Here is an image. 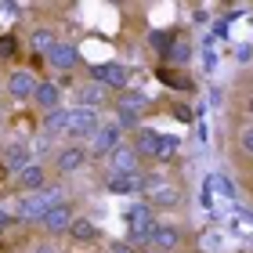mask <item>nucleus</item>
<instances>
[{"label": "nucleus", "mask_w": 253, "mask_h": 253, "mask_svg": "<svg viewBox=\"0 0 253 253\" xmlns=\"http://www.w3.org/2000/svg\"><path fill=\"white\" fill-rule=\"evenodd\" d=\"M126 224H130V228H148V224H156L152 206H148V203H134V206H126Z\"/></svg>", "instance_id": "aec40b11"}, {"label": "nucleus", "mask_w": 253, "mask_h": 253, "mask_svg": "<svg viewBox=\"0 0 253 253\" xmlns=\"http://www.w3.org/2000/svg\"><path fill=\"white\" fill-rule=\"evenodd\" d=\"M47 65H51V69H58V73H73V69L80 65L76 43H65V40H58V43H54V47L47 51Z\"/></svg>", "instance_id": "6e6552de"}, {"label": "nucleus", "mask_w": 253, "mask_h": 253, "mask_svg": "<svg viewBox=\"0 0 253 253\" xmlns=\"http://www.w3.org/2000/svg\"><path fill=\"white\" fill-rule=\"evenodd\" d=\"M141 253H159V250H141Z\"/></svg>", "instance_id": "7c9ffc66"}, {"label": "nucleus", "mask_w": 253, "mask_h": 253, "mask_svg": "<svg viewBox=\"0 0 253 253\" xmlns=\"http://www.w3.org/2000/svg\"><path fill=\"white\" fill-rule=\"evenodd\" d=\"M94 84H101L105 90H130V69L120 65V62H105V65H94L90 69Z\"/></svg>", "instance_id": "7ed1b4c3"}, {"label": "nucleus", "mask_w": 253, "mask_h": 253, "mask_svg": "<svg viewBox=\"0 0 253 253\" xmlns=\"http://www.w3.org/2000/svg\"><path fill=\"white\" fill-rule=\"evenodd\" d=\"M11 221H15V217H11V213H7V210H0V228H7V224H11Z\"/></svg>", "instance_id": "c85d7f7f"}, {"label": "nucleus", "mask_w": 253, "mask_h": 253, "mask_svg": "<svg viewBox=\"0 0 253 253\" xmlns=\"http://www.w3.org/2000/svg\"><path fill=\"white\" fill-rule=\"evenodd\" d=\"M26 163H33V159H29V145H26V141H11V145L4 148V170L18 174Z\"/></svg>", "instance_id": "4468645a"}, {"label": "nucleus", "mask_w": 253, "mask_h": 253, "mask_svg": "<svg viewBox=\"0 0 253 253\" xmlns=\"http://www.w3.org/2000/svg\"><path fill=\"white\" fill-rule=\"evenodd\" d=\"M177 243H181V232H177L174 224H152V243H148L152 250L167 253V250H174Z\"/></svg>", "instance_id": "ddd939ff"}, {"label": "nucleus", "mask_w": 253, "mask_h": 253, "mask_svg": "<svg viewBox=\"0 0 253 253\" xmlns=\"http://www.w3.org/2000/svg\"><path fill=\"white\" fill-rule=\"evenodd\" d=\"M156 145H159V134L156 130H148V126H141V130L134 134V152H137V159L141 156H156Z\"/></svg>", "instance_id": "a211bd4d"}, {"label": "nucleus", "mask_w": 253, "mask_h": 253, "mask_svg": "<svg viewBox=\"0 0 253 253\" xmlns=\"http://www.w3.org/2000/svg\"><path fill=\"white\" fill-rule=\"evenodd\" d=\"M65 126H69V109H51V112H43V134H47V137L65 134Z\"/></svg>", "instance_id": "6ab92c4d"}, {"label": "nucleus", "mask_w": 253, "mask_h": 253, "mask_svg": "<svg viewBox=\"0 0 253 253\" xmlns=\"http://www.w3.org/2000/svg\"><path fill=\"white\" fill-rule=\"evenodd\" d=\"M167 58H170V62H177V65H185V62H188V43H170Z\"/></svg>", "instance_id": "b1692460"}, {"label": "nucleus", "mask_w": 253, "mask_h": 253, "mask_svg": "<svg viewBox=\"0 0 253 253\" xmlns=\"http://www.w3.org/2000/svg\"><path fill=\"white\" fill-rule=\"evenodd\" d=\"M170 40H174L170 33H152V47H156L159 54H167V51H170Z\"/></svg>", "instance_id": "393cba45"}, {"label": "nucleus", "mask_w": 253, "mask_h": 253, "mask_svg": "<svg viewBox=\"0 0 253 253\" xmlns=\"http://www.w3.org/2000/svg\"><path fill=\"white\" fill-rule=\"evenodd\" d=\"M58 43V37H54V29L51 26H40V29H33V37H29V47L37 58H47V51Z\"/></svg>", "instance_id": "2eb2a0df"}, {"label": "nucleus", "mask_w": 253, "mask_h": 253, "mask_svg": "<svg viewBox=\"0 0 253 253\" xmlns=\"http://www.w3.org/2000/svg\"><path fill=\"white\" fill-rule=\"evenodd\" d=\"M137 167H141V159H137V152L130 145H120L109 156V174H137Z\"/></svg>", "instance_id": "f8f14e48"}, {"label": "nucleus", "mask_w": 253, "mask_h": 253, "mask_svg": "<svg viewBox=\"0 0 253 253\" xmlns=\"http://www.w3.org/2000/svg\"><path fill=\"white\" fill-rule=\"evenodd\" d=\"M84 163H87V148H84V145H65L62 152H58V159H54V170L65 177V174L84 170Z\"/></svg>", "instance_id": "9d476101"}, {"label": "nucleus", "mask_w": 253, "mask_h": 253, "mask_svg": "<svg viewBox=\"0 0 253 253\" xmlns=\"http://www.w3.org/2000/svg\"><path fill=\"white\" fill-rule=\"evenodd\" d=\"M109 253H137V250L126 246V243H109Z\"/></svg>", "instance_id": "bb28decb"}, {"label": "nucleus", "mask_w": 253, "mask_h": 253, "mask_svg": "<svg viewBox=\"0 0 253 253\" xmlns=\"http://www.w3.org/2000/svg\"><path fill=\"white\" fill-rule=\"evenodd\" d=\"M148 243H152V224H148V228H130V232H126V246H148Z\"/></svg>", "instance_id": "4be33fe9"}, {"label": "nucleus", "mask_w": 253, "mask_h": 253, "mask_svg": "<svg viewBox=\"0 0 253 253\" xmlns=\"http://www.w3.org/2000/svg\"><path fill=\"white\" fill-rule=\"evenodd\" d=\"M58 203H65V188H58V185H43L40 192H26L18 199V210L11 213L15 221H22V224H40V217L51 210V206H58Z\"/></svg>", "instance_id": "f257e3e1"}, {"label": "nucleus", "mask_w": 253, "mask_h": 253, "mask_svg": "<svg viewBox=\"0 0 253 253\" xmlns=\"http://www.w3.org/2000/svg\"><path fill=\"white\" fill-rule=\"evenodd\" d=\"M40 80L29 73V69H11L7 73V94L15 98V101H29L33 98V90H37Z\"/></svg>", "instance_id": "0eeeda50"}, {"label": "nucleus", "mask_w": 253, "mask_h": 253, "mask_svg": "<svg viewBox=\"0 0 253 253\" xmlns=\"http://www.w3.org/2000/svg\"><path fill=\"white\" fill-rule=\"evenodd\" d=\"M243 148L253 156V130H246V134H243Z\"/></svg>", "instance_id": "cd10ccee"}, {"label": "nucleus", "mask_w": 253, "mask_h": 253, "mask_svg": "<svg viewBox=\"0 0 253 253\" xmlns=\"http://www.w3.org/2000/svg\"><path fill=\"white\" fill-rule=\"evenodd\" d=\"M73 221H76V217H73V206H69V203H58V206H51V210L40 217V228H43L47 235H65L69 228H73Z\"/></svg>", "instance_id": "39448f33"}, {"label": "nucleus", "mask_w": 253, "mask_h": 253, "mask_svg": "<svg viewBox=\"0 0 253 253\" xmlns=\"http://www.w3.org/2000/svg\"><path fill=\"white\" fill-rule=\"evenodd\" d=\"M105 94L109 90L101 87V84H84L76 90V105H84V109H98V105H105Z\"/></svg>", "instance_id": "dca6fc26"}, {"label": "nucleus", "mask_w": 253, "mask_h": 253, "mask_svg": "<svg viewBox=\"0 0 253 253\" xmlns=\"http://www.w3.org/2000/svg\"><path fill=\"white\" fill-rule=\"evenodd\" d=\"M33 105H37L40 112H51V109H62V87L51 84V80H40L37 90H33Z\"/></svg>", "instance_id": "1a4fd4ad"}, {"label": "nucleus", "mask_w": 253, "mask_h": 253, "mask_svg": "<svg viewBox=\"0 0 253 253\" xmlns=\"http://www.w3.org/2000/svg\"><path fill=\"white\" fill-rule=\"evenodd\" d=\"M109 192H126V195H134L137 188L145 185V177L141 174H109Z\"/></svg>", "instance_id": "f3484780"}, {"label": "nucleus", "mask_w": 253, "mask_h": 253, "mask_svg": "<svg viewBox=\"0 0 253 253\" xmlns=\"http://www.w3.org/2000/svg\"><path fill=\"white\" fill-rule=\"evenodd\" d=\"M15 181H18V188H22V192H40L43 185H47V167L33 159V163H26V167H22L18 174H15Z\"/></svg>", "instance_id": "9b49d317"}, {"label": "nucleus", "mask_w": 253, "mask_h": 253, "mask_svg": "<svg viewBox=\"0 0 253 253\" xmlns=\"http://www.w3.org/2000/svg\"><path fill=\"white\" fill-rule=\"evenodd\" d=\"M177 152V137L174 134H159V145H156V159H170Z\"/></svg>", "instance_id": "5701e85b"}, {"label": "nucleus", "mask_w": 253, "mask_h": 253, "mask_svg": "<svg viewBox=\"0 0 253 253\" xmlns=\"http://www.w3.org/2000/svg\"><path fill=\"white\" fill-rule=\"evenodd\" d=\"M37 253H58V250H54L51 243H40V246H37Z\"/></svg>", "instance_id": "c756f323"}, {"label": "nucleus", "mask_w": 253, "mask_h": 253, "mask_svg": "<svg viewBox=\"0 0 253 253\" xmlns=\"http://www.w3.org/2000/svg\"><path fill=\"white\" fill-rule=\"evenodd\" d=\"M69 235H73L76 243H94V239H98V228H94V221H84V217H76L73 228H69Z\"/></svg>", "instance_id": "412c9836"}, {"label": "nucleus", "mask_w": 253, "mask_h": 253, "mask_svg": "<svg viewBox=\"0 0 253 253\" xmlns=\"http://www.w3.org/2000/svg\"><path fill=\"white\" fill-rule=\"evenodd\" d=\"M18 51V40L15 37H0V58H11Z\"/></svg>", "instance_id": "a878e982"}, {"label": "nucleus", "mask_w": 253, "mask_h": 253, "mask_svg": "<svg viewBox=\"0 0 253 253\" xmlns=\"http://www.w3.org/2000/svg\"><path fill=\"white\" fill-rule=\"evenodd\" d=\"M250 109H253V98H250Z\"/></svg>", "instance_id": "2f4dec72"}, {"label": "nucleus", "mask_w": 253, "mask_h": 253, "mask_svg": "<svg viewBox=\"0 0 253 253\" xmlns=\"http://www.w3.org/2000/svg\"><path fill=\"white\" fill-rule=\"evenodd\" d=\"M148 105V98L141 90H120L116 98V112H120V126H134V120L141 116V109Z\"/></svg>", "instance_id": "20e7f679"}, {"label": "nucleus", "mask_w": 253, "mask_h": 253, "mask_svg": "<svg viewBox=\"0 0 253 253\" xmlns=\"http://www.w3.org/2000/svg\"><path fill=\"white\" fill-rule=\"evenodd\" d=\"M120 148V123H101L90 134V152L94 156H112Z\"/></svg>", "instance_id": "423d86ee"}, {"label": "nucleus", "mask_w": 253, "mask_h": 253, "mask_svg": "<svg viewBox=\"0 0 253 253\" xmlns=\"http://www.w3.org/2000/svg\"><path fill=\"white\" fill-rule=\"evenodd\" d=\"M98 126H101L98 109H84V105L69 109V126H65V134L73 137V145H76V141H90V134H94Z\"/></svg>", "instance_id": "f03ea898"}]
</instances>
